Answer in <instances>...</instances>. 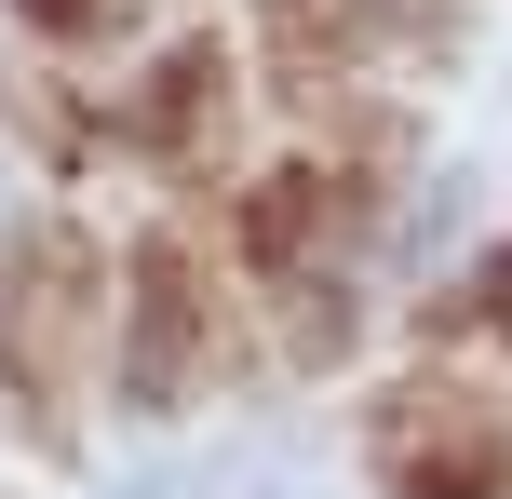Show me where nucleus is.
Returning <instances> with one entry per match:
<instances>
[{"label":"nucleus","mask_w":512,"mask_h":499,"mask_svg":"<svg viewBox=\"0 0 512 499\" xmlns=\"http://www.w3.org/2000/svg\"><path fill=\"white\" fill-rule=\"evenodd\" d=\"M486 311H499V324H512V257H499V297H486Z\"/></svg>","instance_id":"f257e3e1"}]
</instances>
